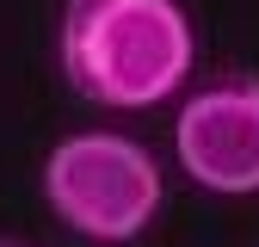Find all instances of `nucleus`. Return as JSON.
I'll return each instance as SVG.
<instances>
[{"instance_id": "nucleus-1", "label": "nucleus", "mask_w": 259, "mask_h": 247, "mask_svg": "<svg viewBox=\"0 0 259 247\" xmlns=\"http://www.w3.org/2000/svg\"><path fill=\"white\" fill-rule=\"evenodd\" d=\"M56 62L87 105L148 111L185 87L198 37L179 0H62Z\"/></svg>"}, {"instance_id": "nucleus-2", "label": "nucleus", "mask_w": 259, "mask_h": 247, "mask_svg": "<svg viewBox=\"0 0 259 247\" xmlns=\"http://www.w3.org/2000/svg\"><path fill=\"white\" fill-rule=\"evenodd\" d=\"M167 185H160V161L136 142V136H117V130H80V136H62L44 161V204L56 210L62 229H74L80 241H136Z\"/></svg>"}, {"instance_id": "nucleus-3", "label": "nucleus", "mask_w": 259, "mask_h": 247, "mask_svg": "<svg viewBox=\"0 0 259 247\" xmlns=\"http://www.w3.org/2000/svg\"><path fill=\"white\" fill-rule=\"evenodd\" d=\"M173 154L191 185L216 198L259 192V74L198 87L173 117Z\"/></svg>"}, {"instance_id": "nucleus-4", "label": "nucleus", "mask_w": 259, "mask_h": 247, "mask_svg": "<svg viewBox=\"0 0 259 247\" xmlns=\"http://www.w3.org/2000/svg\"><path fill=\"white\" fill-rule=\"evenodd\" d=\"M0 247H19V241H0Z\"/></svg>"}]
</instances>
